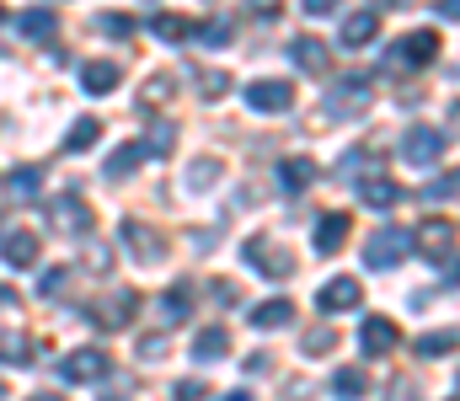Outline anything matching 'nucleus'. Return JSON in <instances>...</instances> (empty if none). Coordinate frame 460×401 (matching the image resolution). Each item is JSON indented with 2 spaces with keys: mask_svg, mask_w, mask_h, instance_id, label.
I'll list each match as a JSON object with an SVG mask.
<instances>
[{
  "mask_svg": "<svg viewBox=\"0 0 460 401\" xmlns=\"http://www.w3.org/2000/svg\"><path fill=\"white\" fill-rule=\"evenodd\" d=\"M439 59V32L434 27H418V32H402L391 48H385V70L407 75V70H429Z\"/></svg>",
  "mask_w": 460,
  "mask_h": 401,
  "instance_id": "obj_1",
  "label": "nucleus"
},
{
  "mask_svg": "<svg viewBox=\"0 0 460 401\" xmlns=\"http://www.w3.org/2000/svg\"><path fill=\"white\" fill-rule=\"evenodd\" d=\"M134 316H139V294H134L128 283H118V289H108V294L97 300V305H86V321L102 327V332H123Z\"/></svg>",
  "mask_w": 460,
  "mask_h": 401,
  "instance_id": "obj_2",
  "label": "nucleus"
},
{
  "mask_svg": "<svg viewBox=\"0 0 460 401\" xmlns=\"http://www.w3.org/2000/svg\"><path fill=\"white\" fill-rule=\"evenodd\" d=\"M375 102V81L364 75V70H353V75H343L332 92H327V118H353V113H364Z\"/></svg>",
  "mask_w": 460,
  "mask_h": 401,
  "instance_id": "obj_3",
  "label": "nucleus"
},
{
  "mask_svg": "<svg viewBox=\"0 0 460 401\" xmlns=\"http://www.w3.org/2000/svg\"><path fill=\"white\" fill-rule=\"evenodd\" d=\"M407 252H412V231H402V225H375L369 241H364V263L369 267H396Z\"/></svg>",
  "mask_w": 460,
  "mask_h": 401,
  "instance_id": "obj_4",
  "label": "nucleus"
},
{
  "mask_svg": "<svg viewBox=\"0 0 460 401\" xmlns=\"http://www.w3.org/2000/svg\"><path fill=\"white\" fill-rule=\"evenodd\" d=\"M241 257L257 267L262 278H289V273H295V257H289V247H279L268 231H257V236L241 247Z\"/></svg>",
  "mask_w": 460,
  "mask_h": 401,
  "instance_id": "obj_5",
  "label": "nucleus"
},
{
  "mask_svg": "<svg viewBox=\"0 0 460 401\" xmlns=\"http://www.w3.org/2000/svg\"><path fill=\"white\" fill-rule=\"evenodd\" d=\"M412 252L423 263H450L456 257V220H423L412 231Z\"/></svg>",
  "mask_w": 460,
  "mask_h": 401,
  "instance_id": "obj_6",
  "label": "nucleus"
},
{
  "mask_svg": "<svg viewBox=\"0 0 460 401\" xmlns=\"http://www.w3.org/2000/svg\"><path fill=\"white\" fill-rule=\"evenodd\" d=\"M108 370H113L108 348H75V353H65V359H59V380H65V386H86V380H102Z\"/></svg>",
  "mask_w": 460,
  "mask_h": 401,
  "instance_id": "obj_7",
  "label": "nucleus"
},
{
  "mask_svg": "<svg viewBox=\"0 0 460 401\" xmlns=\"http://www.w3.org/2000/svg\"><path fill=\"white\" fill-rule=\"evenodd\" d=\"M358 348H364V359H385V353L402 348V327L391 316H364L358 321Z\"/></svg>",
  "mask_w": 460,
  "mask_h": 401,
  "instance_id": "obj_8",
  "label": "nucleus"
},
{
  "mask_svg": "<svg viewBox=\"0 0 460 401\" xmlns=\"http://www.w3.org/2000/svg\"><path fill=\"white\" fill-rule=\"evenodd\" d=\"M118 236H123V247L134 252V263L155 267L161 257H166V236H161V231H150L145 220H123V225H118Z\"/></svg>",
  "mask_w": 460,
  "mask_h": 401,
  "instance_id": "obj_9",
  "label": "nucleus"
},
{
  "mask_svg": "<svg viewBox=\"0 0 460 401\" xmlns=\"http://www.w3.org/2000/svg\"><path fill=\"white\" fill-rule=\"evenodd\" d=\"M445 155V134L429 129V124H412V129L402 134V161L407 166H434Z\"/></svg>",
  "mask_w": 460,
  "mask_h": 401,
  "instance_id": "obj_10",
  "label": "nucleus"
},
{
  "mask_svg": "<svg viewBox=\"0 0 460 401\" xmlns=\"http://www.w3.org/2000/svg\"><path fill=\"white\" fill-rule=\"evenodd\" d=\"M353 305H364V289H358V278H348V273L327 278V283L316 289V310H322V316H343Z\"/></svg>",
  "mask_w": 460,
  "mask_h": 401,
  "instance_id": "obj_11",
  "label": "nucleus"
},
{
  "mask_svg": "<svg viewBox=\"0 0 460 401\" xmlns=\"http://www.w3.org/2000/svg\"><path fill=\"white\" fill-rule=\"evenodd\" d=\"M241 97H246L252 113H289L295 108V86L289 81H252Z\"/></svg>",
  "mask_w": 460,
  "mask_h": 401,
  "instance_id": "obj_12",
  "label": "nucleus"
},
{
  "mask_svg": "<svg viewBox=\"0 0 460 401\" xmlns=\"http://www.w3.org/2000/svg\"><path fill=\"white\" fill-rule=\"evenodd\" d=\"M273 177H279V193H284V198H300V193L322 177V166H316L311 155H289V161H279Z\"/></svg>",
  "mask_w": 460,
  "mask_h": 401,
  "instance_id": "obj_13",
  "label": "nucleus"
},
{
  "mask_svg": "<svg viewBox=\"0 0 460 401\" xmlns=\"http://www.w3.org/2000/svg\"><path fill=\"white\" fill-rule=\"evenodd\" d=\"M188 316H193V278L172 283V289L155 300V321H161V327H182Z\"/></svg>",
  "mask_w": 460,
  "mask_h": 401,
  "instance_id": "obj_14",
  "label": "nucleus"
},
{
  "mask_svg": "<svg viewBox=\"0 0 460 401\" xmlns=\"http://www.w3.org/2000/svg\"><path fill=\"white\" fill-rule=\"evenodd\" d=\"M38 252H43V241L32 231H5L0 236V257H5V267H16V273H27V267L38 263Z\"/></svg>",
  "mask_w": 460,
  "mask_h": 401,
  "instance_id": "obj_15",
  "label": "nucleus"
},
{
  "mask_svg": "<svg viewBox=\"0 0 460 401\" xmlns=\"http://www.w3.org/2000/svg\"><path fill=\"white\" fill-rule=\"evenodd\" d=\"M49 214H54V225H59V231H75V236H86V231H92V209H86V198H81V193H59V198L49 204Z\"/></svg>",
  "mask_w": 460,
  "mask_h": 401,
  "instance_id": "obj_16",
  "label": "nucleus"
},
{
  "mask_svg": "<svg viewBox=\"0 0 460 401\" xmlns=\"http://www.w3.org/2000/svg\"><path fill=\"white\" fill-rule=\"evenodd\" d=\"M348 241V214L343 209H332V214H316V236H311V247L322 252V257H338Z\"/></svg>",
  "mask_w": 460,
  "mask_h": 401,
  "instance_id": "obj_17",
  "label": "nucleus"
},
{
  "mask_svg": "<svg viewBox=\"0 0 460 401\" xmlns=\"http://www.w3.org/2000/svg\"><path fill=\"white\" fill-rule=\"evenodd\" d=\"M375 38H380V11H348L343 16V32H338L343 48H369Z\"/></svg>",
  "mask_w": 460,
  "mask_h": 401,
  "instance_id": "obj_18",
  "label": "nucleus"
},
{
  "mask_svg": "<svg viewBox=\"0 0 460 401\" xmlns=\"http://www.w3.org/2000/svg\"><path fill=\"white\" fill-rule=\"evenodd\" d=\"M305 75H327V43L322 38H311V32H300V38H289V48H284Z\"/></svg>",
  "mask_w": 460,
  "mask_h": 401,
  "instance_id": "obj_19",
  "label": "nucleus"
},
{
  "mask_svg": "<svg viewBox=\"0 0 460 401\" xmlns=\"http://www.w3.org/2000/svg\"><path fill=\"white\" fill-rule=\"evenodd\" d=\"M16 32H22L27 43H49V38L59 32V11H54V5H32V11H22Z\"/></svg>",
  "mask_w": 460,
  "mask_h": 401,
  "instance_id": "obj_20",
  "label": "nucleus"
},
{
  "mask_svg": "<svg viewBox=\"0 0 460 401\" xmlns=\"http://www.w3.org/2000/svg\"><path fill=\"white\" fill-rule=\"evenodd\" d=\"M246 321H252L257 332H279V327L295 321V305H289V300H257V305L246 310Z\"/></svg>",
  "mask_w": 460,
  "mask_h": 401,
  "instance_id": "obj_21",
  "label": "nucleus"
},
{
  "mask_svg": "<svg viewBox=\"0 0 460 401\" xmlns=\"http://www.w3.org/2000/svg\"><path fill=\"white\" fill-rule=\"evenodd\" d=\"M118 75H123V70H118L113 59H92V65H81V92H86V97H108L118 86Z\"/></svg>",
  "mask_w": 460,
  "mask_h": 401,
  "instance_id": "obj_22",
  "label": "nucleus"
},
{
  "mask_svg": "<svg viewBox=\"0 0 460 401\" xmlns=\"http://www.w3.org/2000/svg\"><path fill=\"white\" fill-rule=\"evenodd\" d=\"M150 32H155L161 43H193L199 22H188V16H177V11H155V16H150Z\"/></svg>",
  "mask_w": 460,
  "mask_h": 401,
  "instance_id": "obj_23",
  "label": "nucleus"
},
{
  "mask_svg": "<svg viewBox=\"0 0 460 401\" xmlns=\"http://www.w3.org/2000/svg\"><path fill=\"white\" fill-rule=\"evenodd\" d=\"M226 348H230L226 327H204V332L193 337V348H188V353H193V364H220V359H226Z\"/></svg>",
  "mask_w": 460,
  "mask_h": 401,
  "instance_id": "obj_24",
  "label": "nucleus"
},
{
  "mask_svg": "<svg viewBox=\"0 0 460 401\" xmlns=\"http://www.w3.org/2000/svg\"><path fill=\"white\" fill-rule=\"evenodd\" d=\"M358 198H364L369 209H391V204H402L407 193H402V182H391V177H364V182H358Z\"/></svg>",
  "mask_w": 460,
  "mask_h": 401,
  "instance_id": "obj_25",
  "label": "nucleus"
},
{
  "mask_svg": "<svg viewBox=\"0 0 460 401\" xmlns=\"http://www.w3.org/2000/svg\"><path fill=\"white\" fill-rule=\"evenodd\" d=\"M145 161H150V155H145V144H139V139H128V144H118L113 155H108V166H102V171H108V177H128V171H134V166H145Z\"/></svg>",
  "mask_w": 460,
  "mask_h": 401,
  "instance_id": "obj_26",
  "label": "nucleus"
},
{
  "mask_svg": "<svg viewBox=\"0 0 460 401\" xmlns=\"http://www.w3.org/2000/svg\"><path fill=\"white\" fill-rule=\"evenodd\" d=\"M412 348H418L423 359H445L450 348H460V332H456V327H439V332H423V337H418Z\"/></svg>",
  "mask_w": 460,
  "mask_h": 401,
  "instance_id": "obj_27",
  "label": "nucleus"
},
{
  "mask_svg": "<svg viewBox=\"0 0 460 401\" xmlns=\"http://www.w3.org/2000/svg\"><path fill=\"white\" fill-rule=\"evenodd\" d=\"M97 134H102V124H97V118H75V124H70V134H65V155L92 150V144H97Z\"/></svg>",
  "mask_w": 460,
  "mask_h": 401,
  "instance_id": "obj_28",
  "label": "nucleus"
},
{
  "mask_svg": "<svg viewBox=\"0 0 460 401\" xmlns=\"http://www.w3.org/2000/svg\"><path fill=\"white\" fill-rule=\"evenodd\" d=\"M139 144H145V155H155V161H166V155L177 150V124H155V129L145 134Z\"/></svg>",
  "mask_w": 460,
  "mask_h": 401,
  "instance_id": "obj_29",
  "label": "nucleus"
},
{
  "mask_svg": "<svg viewBox=\"0 0 460 401\" xmlns=\"http://www.w3.org/2000/svg\"><path fill=\"white\" fill-rule=\"evenodd\" d=\"M193 86H199L204 102H220V97L230 92V75L226 70H193Z\"/></svg>",
  "mask_w": 460,
  "mask_h": 401,
  "instance_id": "obj_30",
  "label": "nucleus"
},
{
  "mask_svg": "<svg viewBox=\"0 0 460 401\" xmlns=\"http://www.w3.org/2000/svg\"><path fill=\"white\" fill-rule=\"evenodd\" d=\"M43 193V171L38 166H16L11 171V198H38Z\"/></svg>",
  "mask_w": 460,
  "mask_h": 401,
  "instance_id": "obj_31",
  "label": "nucleus"
},
{
  "mask_svg": "<svg viewBox=\"0 0 460 401\" xmlns=\"http://www.w3.org/2000/svg\"><path fill=\"white\" fill-rule=\"evenodd\" d=\"M332 348H338V332H332V327H311V332L300 337V353H305V359H322V353H332Z\"/></svg>",
  "mask_w": 460,
  "mask_h": 401,
  "instance_id": "obj_32",
  "label": "nucleus"
},
{
  "mask_svg": "<svg viewBox=\"0 0 460 401\" xmlns=\"http://www.w3.org/2000/svg\"><path fill=\"white\" fill-rule=\"evenodd\" d=\"M0 364H32V343L22 332H0Z\"/></svg>",
  "mask_w": 460,
  "mask_h": 401,
  "instance_id": "obj_33",
  "label": "nucleus"
},
{
  "mask_svg": "<svg viewBox=\"0 0 460 401\" xmlns=\"http://www.w3.org/2000/svg\"><path fill=\"white\" fill-rule=\"evenodd\" d=\"M332 391L343 401H358L369 391V375H364V370H338V375H332Z\"/></svg>",
  "mask_w": 460,
  "mask_h": 401,
  "instance_id": "obj_34",
  "label": "nucleus"
},
{
  "mask_svg": "<svg viewBox=\"0 0 460 401\" xmlns=\"http://www.w3.org/2000/svg\"><path fill=\"white\" fill-rule=\"evenodd\" d=\"M230 32H235V22H230V16H215V22H204L193 38H199L204 48H220V43H230Z\"/></svg>",
  "mask_w": 460,
  "mask_h": 401,
  "instance_id": "obj_35",
  "label": "nucleus"
},
{
  "mask_svg": "<svg viewBox=\"0 0 460 401\" xmlns=\"http://www.w3.org/2000/svg\"><path fill=\"white\" fill-rule=\"evenodd\" d=\"M364 166H369V171H375V166H380V155H375V150H364V144H358V150H348L343 161H338V177H353V171H364Z\"/></svg>",
  "mask_w": 460,
  "mask_h": 401,
  "instance_id": "obj_36",
  "label": "nucleus"
},
{
  "mask_svg": "<svg viewBox=\"0 0 460 401\" xmlns=\"http://www.w3.org/2000/svg\"><path fill=\"white\" fill-rule=\"evenodd\" d=\"M215 177H220V161H215V155H209V161H193L188 187H193V193H204V187H215Z\"/></svg>",
  "mask_w": 460,
  "mask_h": 401,
  "instance_id": "obj_37",
  "label": "nucleus"
},
{
  "mask_svg": "<svg viewBox=\"0 0 460 401\" xmlns=\"http://www.w3.org/2000/svg\"><path fill=\"white\" fill-rule=\"evenodd\" d=\"M423 198H429V204H439V198H460V171L439 177V182H429V187H423Z\"/></svg>",
  "mask_w": 460,
  "mask_h": 401,
  "instance_id": "obj_38",
  "label": "nucleus"
},
{
  "mask_svg": "<svg viewBox=\"0 0 460 401\" xmlns=\"http://www.w3.org/2000/svg\"><path fill=\"white\" fill-rule=\"evenodd\" d=\"M65 283H70V267H49V273L38 278V294H43V300H54Z\"/></svg>",
  "mask_w": 460,
  "mask_h": 401,
  "instance_id": "obj_39",
  "label": "nucleus"
},
{
  "mask_svg": "<svg viewBox=\"0 0 460 401\" xmlns=\"http://www.w3.org/2000/svg\"><path fill=\"white\" fill-rule=\"evenodd\" d=\"M139 359H145V364H161V359H166V337H161V332H145V337H139Z\"/></svg>",
  "mask_w": 460,
  "mask_h": 401,
  "instance_id": "obj_40",
  "label": "nucleus"
},
{
  "mask_svg": "<svg viewBox=\"0 0 460 401\" xmlns=\"http://www.w3.org/2000/svg\"><path fill=\"white\" fill-rule=\"evenodd\" d=\"M97 27H102L108 38H128V32H134V22H128V16H97Z\"/></svg>",
  "mask_w": 460,
  "mask_h": 401,
  "instance_id": "obj_41",
  "label": "nucleus"
},
{
  "mask_svg": "<svg viewBox=\"0 0 460 401\" xmlns=\"http://www.w3.org/2000/svg\"><path fill=\"white\" fill-rule=\"evenodd\" d=\"M204 391H209L204 380H177V386H172V397L177 401H204Z\"/></svg>",
  "mask_w": 460,
  "mask_h": 401,
  "instance_id": "obj_42",
  "label": "nucleus"
},
{
  "mask_svg": "<svg viewBox=\"0 0 460 401\" xmlns=\"http://www.w3.org/2000/svg\"><path fill=\"white\" fill-rule=\"evenodd\" d=\"M385 401H418V391H412L407 380H391V391H385Z\"/></svg>",
  "mask_w": 460,
  "mask_h": 401,
  "instance_id": "obj_43",
  "label": "nucleus"
},
{
  "mask_svg": "<svg viewBox=\"0 0 460 401\" xmlns=\"http://www.w3.org/2000/svg\"><path fill=\"white\" fill-rule=\"evenodd\" d=\"M108 257H113L108 247H92V252H86V267H97V273H102V267H108Z\"/></svg>",
  "mask_w": 460,
  "mask_h": 401,
  "instance_id": "obj_44",
  "label": "nucleus"
},
{
  "mask_svg": "<svg viewBox=\"0 0 460 401\" xmlns=\"http://www.w3.org/2000/svg\"><path fill=\"white\" fill-rule=\"evenodd\" d=\"M439 16H445V22H460V0H445V5H439Z\"/></svg>",
  "mask_w": 460,
  "mask_h": 401,
  "instance_id": "obj_45",
  "label": "nucleus"
},
{
  "mask_svg": "<svg viewBox=\"0 0 460 401\" xmlns=\"http://www.w3.org/2000/svg\"><path fill=\"white\" fill-rule=\"evenodd\" d=\"M445 283H460V257H450V263H445Z\"/></svg>",
  "mask_w": 460,
  "mask_h": 401,
  "instance_id": "obj_46",
  "label": "nucleus"
},
{
  "mask_svg": "<svg viewBox=\"0 0 460 401\" xmlns=\"http://www.w3.org/2000/svg\"><path fill=\"white\" fill-rule=\"evenodd\" d=\"M450 129L460 134V97H456V102H450Z\"/></svg>",
  "mask_w": 460,
  "mask_h": 401,
  "instance_id": "obj_47",
  "label": "nucleus"
},
{
  "mask_svg": "<svg viewBox=\"0 0 460 401\" xmlns=\"http://www.w3.org/2000/svg\"><path fill=\"white\" fill-rule=\"evenodd\" d=\"M27 401H65L59 391H38V397H27Z\"/></svg>",
  "mask_w": 460,
  "mask_h": 401,
  "instance_id": "obj_48",
  "label": "nucleus"
},
{
  "mask_svg": "<svg viewBox=\"0 0 460 401\" xmlns=\"http://www.w3.org/2000/svg\"><path fill=\"white\" fill-rule=\"evenodd\" d=\"M220 401H252V391H230V397H220Z\"/></svg>",
  "mask_w": 460,
  "mask_h": 401,
  "instance_id": "obj_49",
  "label": "nucleus"
},
{
  "mask_svg": "<svg viewBox=\"0 0 460 401\" xmlns=\"http://www.w3.org/2000/svg\"><path fill=\"white\" fill-rule=\"evenodd\" d=\"M0 397H5V380H0Z\"/></svg>",
  "mask_w": 460,
  "mask_h": 401,
  "instance_id": "obj_50",
  "label": "nucleus"
}]
</instances>
